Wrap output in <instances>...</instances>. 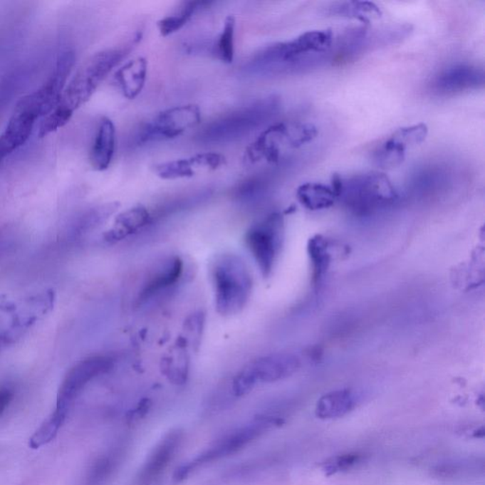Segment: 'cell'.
Returning <instances> with one entry per match:
<instances>
[{"label":"cell","instance_id":"1","mask_svg":"<svg viewBox=\"0 0 485 485\" xmlns=\"http://www.w3.org/2000/svg\"><path fill=\"white\" fill-rule=\"evenodd\" d=\"M333 45L331 31H306L291 41L266 46L246 63L244 71L251 76L271 77L312 70L329 61Z\"/></svg>","mask_w":485,"mask_h":485},{"label":"cell","instance_id":"2","mask_svg":"<svg viewBox=\"0 0 485 485\" xmlns=\"http://www.w3.org/2000/svg\"><path fill=\"white\" fill-rule=\"evenodd\" d=\"M280 109L279 97L272 95L255 100L209 123L198 135V140L206 145H218L245 139L268 125Z\"/></svg>","mask_w":485,"mask_h":485},{"label":"cell","instance_id":"3","mask_svg":"<svg viewBox=\"0 0 485 485\" xmlns=\"http://www.w3.org/2000/svg\"><path fill=\"white\" fill-rule=\"evenodd\" d=\"M140 38L137 34L122 47L108 48L88 59L65 88L57 106L73 115L90 100L103 80L131 53Z\"/></svg>","mask_w":485,"mask_h":485},{"label":"cell","instance_id":"4","mask_svg":"<svg viewBox=\"0 0 485 485\" xmlns=\"http://www.w3.org/2000/svg\"><path fill=\"white\" fill-rule=\"evenodd\" d=\"M211 276L217 312L232 315L242 311L252 289L251 272L244 260L232 254L218 255L212 264Z\"/></svg>","mask_w":485,"mask_h":485},{"label":"cell","instance_id":"5","mask_svg":"<svg viewBox=\"0 0 485 485\" xmlns=\"http://www.w3.org/2000/svg\"><path fill=\"white\" fill-rule=\"evenodd\" d=\"M283 424V419L274 417V416H261V417L255 418L254 421L246 424V426L241 427L239 429L224 436L220 440L215 442L206 452L201 453L194 460L177 469L174 475V483H182L198 467L235 454V453L245 449V447L249 446L252 442L265 434L268 430Z\"/></svg>","mask_w":485,"mask_h":485},{"label":"cell","instance_id":"6","mask_svg":"<svg viewBox=\"0 0 485 485\" xmlns=\"http://www.w3.org/2000/svg\"><path fill=\"white\" fill-rule=\"evenodd\" d=\"M338 198L355 214L366 215L392 206L397 194L386 174L371 172L343 180Z\"/></svg>","mask_w":485,"mask_h":485},{"label":"cell","instance_id":"7","mask_svg":"<svg viewBox=\"0 0 485 485\" xmlns=\"http://www.w3.org/2000/svg\"><path fill=\"white\" fill-rule=\"evenodd\" d=\"M301 361L291 353H276L246 364L232 381V392L237 397L248 395L259 383L286 380L300 368Z\"/></svg>","mask_w":485,"mask_h":485},{"label":"cell","instance_id":"8","mask_svg":"<svg viewBox=\"0 0 485 485\" xmlns=\"http://www.w3.org/2000/svg\"><path fill=\"white\" fill-rule=\"evenodd\" d=\"M317 134V129L312 125H288L283 122L276 123L263 131L249 146L246 151V160L252 163L261 160L277 162L283 147H298L311 142Z\"/></svg>","mask_w":485,"mask_h":485},{"label":"cell","instance_id":"9","mask_svg":"<svg viewBox=\"0 0 485 485\" xmlns=\"http://www.w3.org/2000/svg\"><path fill=\"white\" fill-rule=\"evenodd\" d=\"M74 62L75 56L71 51L62 54L48 81L39 90L20 99L14 111L31 115L36 120L48 116L61 100Z\"/></svg>","mask_w":485,"mask_h":485},{"label":"cell","instance_id":"10","mask_svg":"<svg viewBox=\"0 0 485 485\" xmlns=\"http://www.w3.org/2000/svg\"><path fill=\"white\" fill-rule=\"evenodd\" d=\"M201 122L199 108L194 105L174 106L160 112L140 129L136 136L139 145L176 139Z\"/></svg>","mask_w":485,"mask_h":485},{"label":"cell","instance_id":"11","mask_svg":"<svg viewBox=\"0 0 485 485\" xmlns=\"http://www.w3.org/2000/svg\"><path fill=\"white\" fill-rule=\"evenodd\" d=\"M282 215L274 212L254 224L246 234V244L264 276L273 269L283 237Z\"/></svg>","mask_w":485,"mask_h":485},{"label":"cell","instance_id":"12","mask_svg":"<svg viewBox=\"0 0 485 485\" xmlns=\"http://www.w3.org/2000/svg\"><path fill=\"white\" fill-rule=\"evenodd\" d=\"M113 366V360L108 355H96L82 360L68 372L60 387L57 406L68 410L81 390L99 375L105 374Z\"/></svg>","mask_w":485,"mask_h":485},{"label":"cell","instance_id":"13","mask_svg":"<svg viewBox=\"0 0 485 485\" xmlns=\"http://www.w3.org/2000/svg\"><path fill=\"white\" fill-rule=\"evenodd\" d=\"M183 439V432L171 430L157 443L137 473V485H154L173 461Z\"/></svg>","mask_w":485,"mask_h":485},{"label":"cell","instance_id":"14","mask_svg":"<svg viewBox=\"0 0 485 485\" xmlns=\"http://www.w3.org/2000/svg\"><path fill=\"white\" fill-rule=\"evenodd\" d=\"M484 85V71L477 66L458 64L442 71L433 79L432 90L439 95H454L477 90Z\"/></svg>","mask_w":485,"mask_h":485},{"label":"cell","instance_id":"15","mask_svg":"<svg viewBox=\"0 0 485 485\" xmlns=\"http://www.w3.org/2000/svg\"><path fill=\"white\" fill-rule=\"evenodd\" d=\"M225 165V157L217 153L197 154L187 159L171 160L160 163L155 173L162 179H187L197 176L199 172L214 171Z\"/></svg>","mask_w":485,"mask_h":485},{"label":"cell","instance_id":"16","mask_svg":"<svg viewBox=\"0 0 485 485\" xmlns=\"http://www.w3.org/2000/svg\"><path fill=\"white\" fill-rule=\"evenodd\" d=\"M182 260L177 257L168 258L160 263L149 275L140 293L139 303H145L176 285L182 276Z\"/></svg>","mask_w":485,"mask_h":485},{"label":"cell","instance_id":"17","mask_svg":"<svg viewBox=\"0 0 485 485\" xmlns=\"http://www.w3.org/2000/svg\"><path fill=\"white\" fill-rule=\"evenodd\" d=\"M36 122V119L31 115L14 111L4 132L0 135V165L28 142Z\"/></svg>","mask_w":485,"mask_h":485},{"label":"cell","instance_id":"18","mask_svg":"<svg viewBox=\"0 0 485 485\" xmlns=\"http://www.w3.org/2000/svg\"><path fill=\"white\" fill-rule=\"evenodd\" d=\"M116 149V128L108 118L100 120L95 140L90 152V165L94 170L102 172L110 166Z\"/></svg>","mask_w":485,"mask_h":485},{"label":"cell","instance_id":"19","mask_svg":"<svg viewBox=\"0 0 485 485\" xmlns=\"http://www.w3.org/2000/svg\"><path fill=\"white\" fill-rule=\"evenodd\" d=\"M147 71V61L142 57L131 60L117 71L115 81L126 99L134 100L140 95L145 85Z\"/></svg>","mask_w":485,"mask_h":485},{"label":"cell","instance_id":"20","mask_svg":"<svg viewBox=\"0 0 485 485\" xmlns=\"http://www.w3.org/2000/svg\"><path fill=\"white\" fill-rule=\"evenodd\" d=\"M357 405L355 393L350 390H333L321 396L315 406V415L323 420H332L348 414Z\"/></svg>","mask_w":485,"mask_h":485},{"label":"cell","instance_id":"21","mask_svg":"<svg viewBox=\"0 0 485 485\" xmlns=\"http://www.w3.org/2000/svg\"><path fill=\"white\" fill-rule=\"evenodd\" d=\"M151 220L152 215L145 207L137 206L129 209L117 217L113 229L109 232V239H122L147 226Z\"/></svg>","mask_w":485,"mask_h":485},{"label":"cell","instance_id":"22","mask_svg":"<svg viewBox=\"0 0 485 485\" xmlns=\"http://www.w3.org/2000/svg\"><path fill=\"white\" fill-rule=\"evenodd\" d=\"M324 14L329 16L349 17L369 24L372 19H380L381 10L369 1L335 2L328 6Z\"/></svg>","mask_w":485,"mask_h":485},{"label":"cell","instance_id":"23","mask_svg":"<svg viewBox=\"0 0 485 485\" xmlns=\"http://www.w3.org/2000/svg\"><path fill=\"white\" fill-rule=\"evenodd\" d=\"M298 200L310 211H320L334 205L337 197L331 187L320 183H306L298 188Z\"/></svg>","mask_w":485,"mask_h":485},{"label":"cell","instance_id":"24","mask_svg":"<svg viewBox=\"0 0 485 485\" xmlns=\"http://www.w3.org/2000/svg\"><path fill=\"white\" fill-rule=\"evenodd\" d=\"M209 1H188L176 14L160 20L157 23L160 33L162 36H169L184 27L198 11L211 5Z\"/></svg>","mask_w":485,"mask_h":485},{"label":"cell","instance_id":"25","mask_svg":"<svg viewBox=\"0 0 485 485\" xmlns=\"http://www.w3.org/2000/svg\"><path fill=\"white\" fill-rule=\"evenodd\" d=\"M68 410L56 407L54 412L51 413L50 417L44 421L39 429L34 432V434L28 441V446L31 449H37L39 447L51 443L56 435L58 434L60 429L64 424L67 418Z\"/></svg>","mask_w":485,"mask_h":485},{"label":"cell","instance_id":"26","mask_svg":"<svg viewBox=\"0 0 485 485\" xmlns=\"http://www.w3.org/2000/svg\"><path fill=\"white\" fill-rule=\"evenodd\" d=\"M269 188L271 182L268 177L258 174L240 183L234 191V197L244 205H252L262 200L268 193Z\"/></svg>","mask_w":485,"mask_h":485},{"label":"cell","instance_id":"27","mask_svg":"<svg viewBox=\"0 0 485 485\" xmlns=\"http://www.w3.org/2000/svg\"><path fill=\"white\" fill-rule=\"evenodd\" d=\"M119 450L100 456L91 464L85 477V485H102L111 477L120 461Z\"/></svg>","mask_w":485,"mask_h":485},{"label":"cell","instance_id":"28","mask_svg":"<svg viewBox=\"0 0 485 485\" xmlns=\"http://www.w3.org/2000/svg\"><path fill=\"white\" fill-rule=\"evenodd\" d=\"M406 150L407 148L405 146L390 137L375 150V162L383 169L398 167L404 162Z\"/></svg>","mask_w":485,"mask_h":485},{"label":"cell","instance_id":"29","mask_svg":"<svg viewBox=\"0 0 485 485\" xmlns=\"http://www.w3.org/2000/svg\"><path fill=\"white\" fill-rule=\"evenodd\" d=\"M235 26H236V21H235L234 16L226 17L222 33L215 46V54L218 59L226 64H231L234 59Z\"/></svg>","mask_w":485,"mask_h":485},{"label":"cell","instance_id":"30","mask_svg":"<svg viewBox=\"0 0 485 485\" xmlns=\"http://www.w3.org/2000/svg\"><path fill=\"white\" fill-rule=\"evenodd\" d=\"M308 249L314 269L315 280H320L330 263L328 243L325 238L315 236L310 240Z\"/></svg>","mask_w":485,"mask_h":485},{"label":"cell","instance_id":"31","mask_svg":"<svg viewBox=\"0 0 485 485\" xmlns=\"http://www.w3.org/2000/svg\"><path fill=\"white\" fill-rule=\"evenodd\" d=\"M427 132H429L427 126L424 123H419V125L398 129L392 137L396 142L407 148L409 146L417 145L423 142L426 140Z\"/></svg>","mask_w":485,"mask_h":485},{"label":"cell","instance_id":"32","mask_svg":"<svg viewBox=\"0 0 485 485\" xmlns=\"http://www.w3.org/2000/svg\"><path fill=\"white\" fill-rule=\"evenodd\" d=\"M361 455L358 453H347L329 459L323 464V470L326 476H333L338 473L347 471L360 463Z\"/></svg>","mask_w":485,"mask_h":485},{"label":"cell","instance_id":"33","mask_svg":"<svg viewBox=\"0 0 485 485\" xmlns=\"http://www.w3.org/2000/svg\"><path fill=\"white\" fill-rule=\"evenodd\" d=\"M13 398V390L8 388H0V415L3 414L9 405L11 404Z\"/></svg>","mask_w":485,"mask_h":485}]
</instances>
